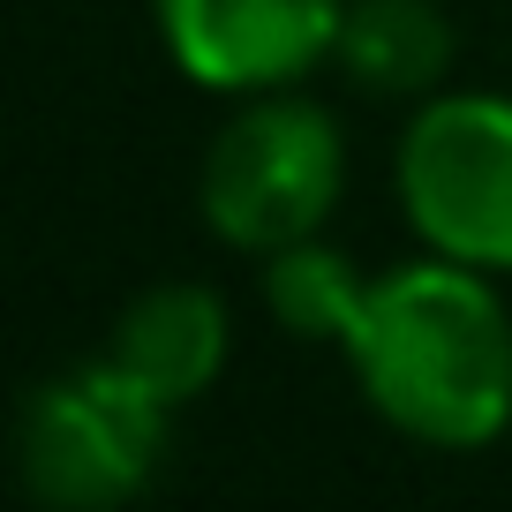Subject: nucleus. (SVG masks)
Here are the masks:
<instances>
[{"label": "nucleus", "mask_w": 512, "mask_h": 512, "mask_svg": "<svg viewBox=\"0 0 512 512\" xmlns=\"http://www.w3.org/2000/svg\"><path fill=\"white\" fill-rule=\"evenodd\" d=\"M339 347L362 400L415 445L475 452L512 430V309L475 264L430 249L377 272Z\"/></svg>", "instance_id": "1"}, {"label": "nucleus", "mask_w": 512, "mask_h": 512, "mask_svg": "<svg viewBox=\"0 0 512 512\" xmlns=\"http://www.w3.org/2000/svg\"><path fill=\"white\" fill-rule=\"evenodd\" d=\"M347 196V136L302 91H249L234 121L211 136L196 204L226 249L272 256L287 241L324 234V219Z\"/></svg>", "instance_id": "2"}, {"label": "nucleus", "mask_w": 512, "mask_h": 512, "mask_svg": "<svg viewBox=\"0 0 512 512\" xmlns=\"http://www.w3.org/2000/svg\"><path fill=\"white\" fill-rule=\"evenodd\" d=\"M174 407L151 392L121 354L68 362L38 384L16 415V467L38 505L61 512H113L144 497L166 467Z\"/></svg>", "instance_id": "3"}, {"label": "nucleus", "mask_w": 512, "mask_h": 512, "mask_svg": "<svg viewBox=\"0 0 512 512\" xmlns=\"http://www.w3.org/2000/svg\"><path fill=\"white\" fill-rule=\"evenodd\" d=\"M400 211L422 249L512 272V98L505 91H430L400 128Z\"/></svg>", "instance_id": "4"}, {"label": "nucleus", "mask_w": 512, "mask_h": 512, "mask_svg": "<svg viewBox=\"0 0 512 512\" xmlns=\"http://www.w3.org/2000/svg\"><path fill=\"white\" fill-rule=\"evenodd\" d=\"M151 23L189 83L249 98L332 61L347 0H151Z\"/></svg>", "instance_id": "5"}, {"label": "nucleus", "mask_w": 512, "mask_h": 512, "mask_svg": "<svg viewBox=\"0 0 512 512\" xmlns=\"http://www.w3.org/2000/svg\"><path fill=\"white\" fill-rule=\"evenodd\" d=\"M226 347H234V324H226V302L204 279H159V287H144L113 317V339H106V354H121L166 407L204 400L226 369Z\"/></svg>", "instance_id": "6"}, {"label": "nucleus", "mask_w": 512, "mask_h": 512, "mask_svg": "<svg viewBox=\"0 0 512 512\" xmlns=\"http://www.w3.org/2000/svg\"><path fill=\"white\" fill-rule=\"evenodd\" d=\"M332 61L369 98H430L452 68V23L437 0H347Z\"/></svg>", "instance_id": "7"}, {"label": "nucleus", "mask_w": 512, "mask_h": 512, "mask_svg": "<svg viewBox=\"0 0 512 512\" xmlns=\"http://www.w3.org/2000/svg\"><path fill=\"white\" fill-rule=\"evenodd\" d=\"M362 294H369V279L354 272V256L317 234L264 256V309L294 339H347V324L362 317Z\"/></svg>", "instance_id": "8"}]
</instances>
